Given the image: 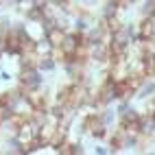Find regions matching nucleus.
Returning a JSON list of instances; mask_svg holds the SVG:
<instances>
[{
    "label": "nucleus",
    "instance_id": "obj_1",
    "mask_svg": "<svg viewBox=\"0 0 155 155\" xmlns=\"http://www.w3.org/2000/svg\"><path fill=\"white\" fill-rule=\"evenodd\" d=\"M18 85L24 94H33L44 87V74L37 68H22L18 74Z\"/></svg>",
    "mask_w": 155,
    "mask_h": 155
},
{
    "label": "nucleus",
    "instance_id": "obj_2",
    "mask_svg": "<svg viewBox=\"0 0 155 155\" xmlns=\"http://www.w3.org/2000/svg\"><path fill=\"white\" fill-rule=\"evenodd\" d=\"M116 18H120V2L118 0H109V2L101 5V22H111Z\"/></svg>",
    "mask_w": 155,
    "mask_h": 155
},
{
    "label": "nucleus",
    "instance_id": "obj_3",
    "mask_svg": "<svg viewBox=\"0 0 155 155\" xmlns=\"http://www.w3.org/2000/svg\"><path fill=\"white\" fill-rule=\"evenodd\" d=\"M136 98H138V101H144V103H149V101L155 98V79L147 77V79L142 81L140 90L136 92Z\"/></svg>",
    "mask_w": 155,
    "mask_h": 155
},
{
    "label": "nucleus",
    "instance_id": "obj_4",
    "mask_svg": "<svg viewBox=\"0 0 155 155\" xmlns=\"http://www.w3.org/2000/svg\"><path fill=\"white\" fill-rule=\"evenodd\" d=\"M66 35H68V31H61V28H53V31H50V33L46 35V39L50 42V46H53V48L57 50V48H59L61 44H64Z\"/></svg>",
    "mask_w": 155,
    "mask_h": 155
},
{
    "label": "nucleus",
    "instance_id": "obj_5",
    "mask_svg": "<svg viewBox=\"0 0 155 155\" xmlns=\"http://www.w3.org/2000/svg\"><path fill=\"white\" fill-rule=\"evenodd\" d=\"M98 118H101V122H103V127L109 129V127H111V122L116 120L118 116H116V109H111V107H103V109H98Z\"/></svg>",
    "mask_w": 155,
    "mask_h": 155
},
{
    "label": "nucleus",
    "instance_id": "obj_6",
    "mask_svg": "<svg viewBox=\"0 0 155 155\" xmlns=\"http://www.w3.org/2000/svg\"><path fill=\"white\" fill-rule=\"evenodd\" d=\"M37 70L42 72V74L44 72H55L57 70V59L55 57H42L37 61Z\"/></svg>",
    "mask_w": 155,
    "mask_h": 155
},
{
    "label": "nucleus",
    "instance_id": "obj_7",
    "mask_svg": "<svg viewBox=\"0 0 155 155\" xmlns=\"http://www.w3.org/2000/svg\"><path fill=\"white\" fill-rule=\"evenodd\" d=\"M94 153L96 155H111L109 149H105V147H94Z\"/></svg>",
    "mask_w": 155,
    "mask_h": 155
},
{
    "label": "nucleus",
    "instance_id": "obj_8",
    "mask_svg": "<svg viewBox=\"0 0 155 155\" xmlns=\"http://www.w3.org/2000/svg\"><path fill=\"white\" fill-rule=\"evenodd\" d=\"M144 155H155V151H147V153H144Z\"/></svg>",
    "mask_w": 155,
    "mask_h": 155
}]
</instances>
